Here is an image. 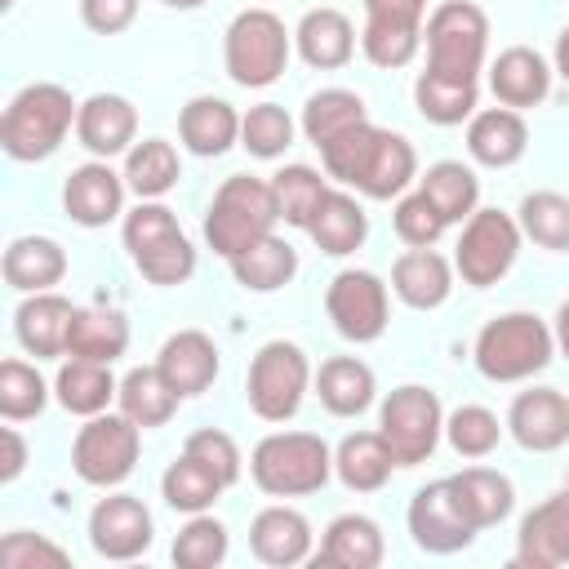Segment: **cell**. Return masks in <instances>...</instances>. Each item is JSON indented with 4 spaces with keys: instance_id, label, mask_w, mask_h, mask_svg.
I'll list each match as a JSON object with an SVG mask.
<instances>
[{
    "instance_id": "cell-54",
    "label": "cell",
    "mask_w": 569,
    "mask_h": 569,
    "mask_svg": "<svg viewBox=\"0 0 569 569\" xmlns=\"http://www.w3.org/2000/svg\"><path fill=\"white\" fill-rule=\"evenodd\" d=\"M0 440H4V467H0V480L13 485V480L22 476V467H27V440H22L18 427H0Z\"/></svg>"
},
{
    "instance_id": "cell-42",
    "label": "cell",
    "mask_w": 569,
    "mask_h": 569,
    "mask_svg": "<svg viewBox=\"0 0 569 569\" xmlns=\"http://www.w3.org/2000/svg\"><path fill=\"white\" fill-rule=\"evenodd\" d=\"M365 120H369V107H365V98L356 89H320V93L307 98L298 124H302L307 142L320 151L329 138H338V133H347V129H356Z\"/></svg>"
},
{
    "instance_id": "cell-21",
    "label": "cell",
    "mask_w": 569,
    "mask_h": 569,
    "mask_svg": "<svg viewBox=\"0 0 569 569\" xmlns=\"http://www.w3.org/2000/svg\"><path fill=\"white\" fill-rule=\"evenodd\" d=\"M551 76H556V67L529 44H511L489 62V89L511 111H529V107L547 102Z\"/></svg>"
},
{
    "instance_id": "cell-38",
    "label": "cell",
    "mask_w": 569,
    "mask_h": 569,
    "mask_svg": "<svg viewBox=\"0 0 569 569\" xmlns=\"http://www.w3.org/2000/svg\"><path fill=\"white\" fill-rule=\"evenodd\" d=\"M418 191L436 204V213L453 227V222H467L476 209H480V178L471 164L462 160H436L422 178H418Z\"/></svg>"
},
{
    "instance_id": "cell-49",
    "label": "cell",
    "mask_w": 569,
    "mask_h": 569,
    "mask_svg": "<svg viewBox=\"0 0 569 569\" xmlns=\"http://www.w3.org/2000/svg\"><path fill=\"white\" fill-rule=\"evenodd\" d=\"M44 405H49V382L40 378V369L27 360H13V356L0 360V413H4V422L36 418Z\"/></svg>"
},
{
    "instance_id": "cell-22",
    "label": "cell",
    "mask_w": 569,
    "mask_h": 569,
    "mask_svg": "<svg viewBox=\"0 0 569 569\" xmlns=\"http://www.w3.org/2000/svg\"><path fill=\"white\" fill-rule=\"evenodd\" d=\"M156 369L164 373V382H169L182 400H191V396H200V391L213 387L222 360H218V347H213L209 333H200V329H178V333H169V338L160 342Z\"/></svg>"
},
{
    "instance_id": "cell-23",
    "label": "cell",
    "mask_w": 569,
    "mask_h": 569,
    "mask_svg": "<svg viewBox=\"0 0 569 569\" xmlns=\"http://www.w3.org/2000/svg\"><path fill=\"white\" fill-rule=\"evenodd\" d=\"M249 551L262 560V565H276V569H293L311 556V520L298 511V507H284V502H271L262 507L253 520H249Z\"/></svg>"
},
{
    "instance_id": "cell-47",
    "label": "cell",
    "mask_w": 569,
    "mask_h": 569,
    "mask_svg": "<svg viewBox=\"0 0 569 569\" xmlns=\"http://www.w3.org/2000/svg\"><path fill=\"white\" fill-rule=\"evenodd\" d=\"M227 551H231L227 525L213 520L209 511H200V516H187V525L178 529L169 556H173L178 569H218L227 560Z\"/></svg>"
},
{
    "instance_id": "cell-57",
    "label": "cell",
    "mask_w": 569,
    "mask_h": 569,
    "mask_svg": "<svg viewBox=\"0 0 569 569\" xmlns=\"http://www.w3.org/2000/svg\"><path fill=\"white\" fill-rule=\"evenodd\" d=\"M551 67H556V76L569 84V27L556 36V53H551Z\"/></svg>"
},
{
    "instance_id": "cell-24",
    "label": "cell",
    "mask_w": 569,
    "mask_h": 569,
    "mask_svg": "<svg viewBox=\"0 0 569 569\" xmlns=\"http://www.w3.org/2000/svg\"><path fill=\"white\" fill-rule=\"evenodd\" d=\"M293 49H298V58L307 67L338 71V67H347L356 58V27H351V18L342 9H329V4L307 9L298 18V27H293Z\"/></svg>"
},
{
    "instance_id": "cell-52",
    "label": "cell",
    "mask_w": 569,
    "mask_h": 569,
    "mask_svg": "<svg viewBox=\"0 0 569 569\" xmlns=\"http://www.w3.org/2000/svg\"><path fill=\"white\" fill-rule=\"evenodd\" d=\"M0 565L9 569H31V565H71V556L49 542L44 533H27V529H13L0 538Z\"/></svg>"
},
{
    "instance_id": "cell-10",
    "label": "cell",
    "mask_w": 569,
    "mask_h": 569,
    "mask_svg": "<svg viewBox=\"0 0 569 569\" xmlns=\"http://www.w3.org/2000/svg\"><path fill=\"white\" fill-rule=\"evenodd\" d=\"M142 427L124 413H93L71 440V471L93 489H116L133 476Z\"/></svg>"
},
{
    "instance_id": "cell-36",
    "label": "cell",
    "mask_w": 569,
    "mask_h": 569,
    "mask_svg": "<svg viewBox=\"0 0 569 569\" xmlns=\"http://www.w3.org/2000/svg\"><path fill=\"white\" fill-rule=\"evenodd\" d=\"M182 178L178 147L164 138H142L124 151V187L138 200H164Z\"/></svg>"
},
{
    "instance_id": "cell-32",
    "label": "cell",
    "mask_w": 569,
    "mask_h": 569,
    "mask_svg": "<svg viewBox=\"0 0 569 569\" xmlns=\"http://www.w3.org/2000/svg\"><path fill=\"white\" fill-rule=\"evenodd\" d=\"M373 369L360 356H329L316 369V396L333 418H360L373 405Z\"/></svg>"
},
{
    "instance_id": "cell-27",
    "label": "cell",
    "mask_w": 569,
    "mask_h": 569,
    "mask_svg": "<svg viewBox=\"0 0 569 569\" xmlns=\"http://www.w3.org/2000/svg\"><path fill=\"white\" fill-rule=\"evenodd\" d=\"M178 142L191 156L213 160V156H222V151H231L240 142V111L227 98L200 93L178 111Z\"/></svg>"
},
{
    "instance_id": "cell-8",
    "label": "cell",
    "mask_w": 569,
    "mask_h": 569,
    "mask_svg": "<svg viewBox=\"0 0 569 569\" xmlns=\"http://www.w3.org/2000/svg\"><path fill=\"white\" fill-rule=\"evenodd\" d=\"M311 360L298 342L289 338H271L253 351L249 373H244V400L262 422H289L311 387Z\"/></svg>"
},
{
    "instance_id": "cell-53",
    "label": "cell",
    "mask_w": 569,
    "mask_h": 569,
    "mask_svg": "<svg viewBox=\"0 0 569 569\" xmlns=\"http://www.w3.org/2000/svg\"><path fill=\"white\" fill-rule=\"evenodd\" d=\"M138 18V0H80V22L98 36H120Z\"/></svg>"
},
{
    "instance_id": "cell-46",
    "label": "cell",
    "mask_w": 569,
    "mask_h": 569,
    "mask_svg": "<svg viewBox=\"0 0 569 569\" xmlns=\"http://www.w3.org/2000/svg\"><path fill=\"white\" fill-rule=\"evenodd\" d=\"M271 191H276V204H280V222L307 231L329 187L311 164H284V169L271 173Z\"/></svg>"
},
{
    "instance_id": "cell-35",
    "label": "cell",
    "mask_w": 569,
    "mask_h": 569,
    "mask_svg": "<svg viewBox=\"0 0 569 569\" xmlns=\"http://www.w3.org/2000/svg\"><path fill=\"white\" fill-rule=\"evenodd\" d=\"M413 107L427 124L453 129L480 111V84L476 80H449V76H436L422 67L413 80Z\"/></svg>"
},
{
    "instance_id": "cell-18",
    "label": "cell",
    "mask_w": 569,
    "mask_h": 569,
    "mask_svg": "<svg viewBox=\"0 0 569 569\" xmlns=\"http://www.w3.org/2000/svg\"><path fill=\"white\" fill-rule=\"evenodd\" d=\"M516 565H525V569H560V565H569V485L520 516Z\"/></svg>"
},
{
    "instance_id": "cell-31",
    "label": "cell",
    "mask_w": 569,
    "mask_h": 569,
    "mask_svg": "<svg viewBox=\"0 0 569 569\" xmlns=\"http://www.w3.org/2000/svg\"><path fill=\"white\" fill-rule=\"evenodd\" d=\"M120 382L111 378V365L102 360H84V356H71L58 365V378H53V400L76 413V418H93V413H107V405L116 400Z\"/></svg>"
},
{
    "instance_id": "cell-45",
    "label": "cell",
    "mask_w": 569,
    "mask_h": 569,
    "mask_svg": "<svg viewBox=\"0 0 569 569\" xmlns=\"http://www.w3.org/2000/svg\"><path fill=\"white\" fill-rule=\"evenodd\" d=\"M293 133H298V124L280 102H253L240 116V147L258 160H280L293 147Z\"/></svg>"
},
{
    "instance_id": "cell-56",
    "label": "cell",
    "mask_w": 569,
    "mask_h": 569,
    "mask_svg": "<svg viewBox=\"0 0 569 569\" xmlns=\"http://www.w3.org/2000/svg\"><path fill=\"white\" fill-rule=\"evenodd\" d=\"M551 333H556V351L569 360V298L560 302V311H556V325H551Z\"/></svg>"
},
{
    "instance_id": "cell-50",
    "label": "cell",
    "mask_w": 569,
    "mask_h": 569,
    "mask_svg": "<svg viewBox=\"0 0 569 569\" xmlns=\"http://www.w3.org/2000/svg\"><path fill=\"white\" fill-rule=\"evenodd\" d=\"M391 227L396 236L409 244V249H427L445 236V218L436 213V204L422 196V191H409V196H396V209H391Z\"/></svg>"
},
{
    "instance_id": "cell-11",
    "label": "cell",
    "mask_w": 569,
    "mask_h": 569,
    "mask_svg": "<svg viewBox=\"0 0 569 569\" xmlns=\"http://www.w3.org/2000/svg\"><path fill=\"white\" fill-rule=\"evenodd\" d=\"M520 222L502 209H476L467 222H462V236L453 244V271L462 276V284L471 289H489L498 284L511 267H516V253H520Z\"/></svg>"
},
{
    "instance_id": "cell-15",
    "label": "cell",
    "mask_w": 569,
    "mask_h": 569,
    "mask_svg": "<svg viewBox=\"0 0 569 569\" xmlns=\"http://www.w3.org/2000/svg\"><path fill=\"white\" fill-rule=\"evenodd\" d=\"M124 173H116L107 160H84L62 182V209L76 227L98 231L124 213Z\"/></svg>"
},
{
    "instance_id": "cell-3",
    "label": "cell",
    "mask_w": 569,
    "mask_h": 569,
    "mask_svg": "<svg viewBox=\"0 0 569 569\" xmlns=\"http://www.w3.org/2000/svg\"><path fill=\"white\" fill-rule=\"evenodd\" d=\"M280 222V204L271 191V178H253V173H231L204 213V244L218 258H236L240 249H249L253 240L271 236Z\"/></svg>"
},
{
    "instance_id": "cell-51",
    "label": "cell",
    "mask_w": 569,
    "mask_h": 569,
    "mask_svg": "<svg viewBox=\"0 0 569 569\" xmlns=\"http://www.w3.org/2000/svg\"><path fill=\"white\" fill-rule=\"evenodd\" d=\"M182 449L196 453L204 467H213V471L227 480V489H231V485L240 480V471H244V458H240L236 440H231L227 431H218V427H200V431H191Z\"/></svg>"
},
{
    "instance_id": "cell-43",
    "label": "cell",
    "mask_w": 569,
    "mask_h": 569,
    "mask_svg": "<svg viewBox=\"0 0 569 569\" xmlns=\"http://www.w3.org/2000/svg\"><path fill=\"white\" fill-rule=\"evenodd\" d=\"M422 49V22H400V18H365L360 27V53L382 67V71H400L418 58Z\"/></svg>"
},
{
    "instance_id": "cell-20",
    "label": "cell",
    "mask_w": 569,
    "mask_h": 569,
    "mask_svg": "<svg viewBox=\"0 0 569 569\" xmlns=\"http://www.w3.org/2000/svg\"><path fill=\"white\" fill-rule=\"evenodd\" d=\"M71 320H76V307H71L62 293L44 289V293H27V298L18 302V311H13V333H18V342H22L27 356H36V360H58V356H67Z\"/></svg>"
},
{
    "instance_id": "cell-30",
    "label": "cell",
    "mask_w": 569,
    "mask_h": 569,
    "mask_svg": "<svg viewBox=\"0 0 569 569\" xmlns=\"http://www.w3.org/2000/svg\"><path fill=\"white\" fill-rule=\"evenodd\" d=\"M307 236L316 240V249L320 253H329V258H347V253H356L360 244H365V236H369V213H365V204L351 196V191H325V200H320V209H316V218H311V227H307Z\"/></svg>"
},
{
    "instance_id": "cell-41",
    "label": "cell",
    "mask_w": 569,
    "mask_h": 569,
    "mask_svg": "<svg viewBox=\"0 0 569 569\" xmlns=\"http://www.w3.org/2000/svg\"><path fill=\"white\" fill-rule=\"evenodd\" d=\"M458 489V502L467 507V516L476 520V529L502 525L516 507V485L511 476H502L498 467H462L458 476H449Z\"/></svg>"
},
{
    "instance_id": "cell-37",
    "label": "cell",
    "mask_w": 569,
    "mask_h": 569,
    "mask_svg": "<svg viewBox=\"0 0 569 569\" xmlns=\"http://www.w3.org/2000/svg\"><path fill=\"white\" fill-rule=\"evenodd\" d=\"M222 493H227V480H222L213 467H204L196 453H187V449H182V453L164 467V476H160V498H164L173 511H182V516L209 511Z\"/></svg>"
},
{
    "instance_id": "cell-58",
    "label": "cell",
    "mask_w": 569,
    "mask_h": 569,
    "mask_svg": "<svg viewBox=\"0 0 569 569\" xmlns=\"http://www.w3.org/2000/svg\"><path fill=\"white\" fill-rule=\"evenodd\" d=\"M160 4H169V9H200L204 0H160Z\"/></svg>"
},
{
    "instance_id": "cell-39",
    "label": "cell",
    "mask_w": 569,
    "mask_h": 569,
    "mask_svg": "<svg viewBox=\"0 0 569 569\" xmlns=\"http://www.w3.org/2000/svg\"><path fill=\"white\" fill-rule=\"evenodd\" d=\"M178 400H182V396L164 382V373H160L156 365H138V369H129V373L120 378V391H116L120 413H124V418H133L142 431L164 427V422L173 418Z\"/></svg>"
},
{
    "instance_id": "cell-7",
    "label": "cell",
    "mask_w": 569,
    "mask_h": 569,
    "mask_svg": "<svg viewBox=\"0 0 569 569\" xmlns=\"http://www.w3.org/2000/svg\"><path fill=\"white\" fill-rule=\"evenodd\" d=\"M427 71L449 80H480L489 53V18L471 0H440L422 27Z\"/></svg>"
},
{
    "instance_id": "cell-29",
    "label": "cell",
    "mask_w": 569,
    "mask_h": 569,
    "mask_svg": "<svg viewBox=\"0 0 569 569\" xmlns=\"http://www.w3.org/2000/svg\"><path fill=\"white\" fill-rule=\"evenodd\" d=\"M4 284L18 293H44L67 276V249L53 236H18L4 249Z\"/></svg>"
},
{
    "instance_id": "cell-33",
    "label": "cell",
    "mask_w": 569,
    "mask_h": 569,
    "mask_svg": "<svg viewBox=\"0 0 569 569\" xmlns=\"http://www.w3.org/2000/svg\"><path fill=\"white\" fill-rule=\"evenodd\" d=\"M396 471V458L382 440V431H351L333 449V476L351 493H378Z\"/></svg>"
},
{
    "instance_id": "cell-4",
    "label": "cell",
    "mask_w": 569,
    "mask_h": 569,
    "mask_svg": "<svg viewBox=\"0 0 569 569\" xmlns=\"http://www.w3.org/2000/svg\"><path fill=\"white\" fill-rule=\"evenodd\" d=\"M556 356V333L542 316L533 311H502L493 316L471 347L476 369L489 382H525L533 373H542Z\"/></svg>"
},
{
    "instance_id": "cell-48",
    "label": "cell",
    "mask_w": 569,
    "mask_h": 569,
    "mask_svg": "<svg viewBox=\"0 0 569 569\" xmlns=\"http://www.w3.org/2000/svg\"><path fill=\"white\" fill-rule=\"evenodd\" d=\"M502 431H507V422H498V413L485 405H458L445 418V440L458 458H489L498 449Z\"/></svg>"
},
{
    "instance_id": "cell-14",
    "label": "cell",
    "mask_w": 569,
    "mask_h": 569,
    "mask_svg": "<svg viewBox=\"0 0 569 569\" xmlns=\"http://www.w3.org/2000/svg\"><path fill=\"white\" fill-rule=\"evenodd\" d=\"M156 542V520L151 511L142 507V498L133 493H107L93 502L89 511V547L102 556V560H138L147 556Z\"/></svg>"
},
{
    "instance_id": "cell-6",
    "label": "cell",
    "mask_w": 569,
    "mask_h": 569,
    "mask_svg": "<svg viewBox=\"0 0 569 569\" xmlns=\"http://www.w3.org/2000/svg\"><path fill=\"white\" fill-rule=\"evenodd\" d=\"M293 53V31L262 4L240 9L222 36V67L240 89H267L284 76Z\"/></svg>"
},
{
    "instance_id": "cell-17",
    "label": "cell",
    "mask_w": 569,
    "mask_h": 569,
    "mask_svg": "<svg viewBox=\"0 0 569 569\" xmlns=\"http://www.w3.org/2000/svg\"><path fill=\"white\" fill-rule=\"evenodd\" d=\"M418 173V151L405 133H391V129H378L369 133L365 142V156L356 164V178L351 187L369 200H391V196H405V187L413 182Z\"/></svg>"
},
{
    "instance_id": "cell-34",
    "label": "cell",
    "mask_w": 569,
    "mask_h": 569,
    "mask_svg": "<svg viewBox=\"0 0 569 569\" xmlns=\"http://www.w3.org/2000/svg\"><path fill=\"white\" fill-rule=\"evenodd\" d=\"M231 276L249 293H276L298 276V249L271 231L231 258Z\"/></svg>"
},
{
    "instance_id": "cell-2",
    "label": "cell",
    "mask_w": 569,
    "mask_h": 569,
    "mask_svg": "<svg viewBox=\"0 0 569 569\" xmlns=\"http://www.w3.org/2000/svg\"><path fill=\"white\" fill-rule=\"evenodd\" d=\"M333 476V449L316 431H271L249 453V480L267 498L320 493Z\"/></svg>"
},
{
    "instance_id": "cell-25",
    "label": "cell",
    "mask_w": 569,
    "mask_h": 569,
    "mask_svg": "<svg viewBox=\"0 0 569 569\" xmlns=\"http://www.w3.org/2000/svg\"><path fill=\"white\" fill-rule=\"evenodd\" d=\"M529 151V124L511 107H485L467 120V156L485 169H511Z\"/></svg>"
},
{
    "instance_id": "cell-55",
    "label": "cell",
    "mask_w": 569,
    "mask_h": 569,
    "mask_svg": "<svg viewBox=\"0 0 569 569\" xmlns=\"http://www.w3.org/2000/svg\"><path fill=\"white\" fill-rule=\"evenodd\" d=\"M427 0H365V18H400V22H422Z\"/></svg>"
},
{
    "instance_id": "cell-1",
    "label": "cell",
    "mask_w": 569,
    "mask_h": 569,
    "mask_svg": "<svg viewBox=\"0 0 569 569\" xmlns=\"http://www.w3.org/2000/svg\"><path fill=\"white\" fill-rule=\"evenodd\" d=\"M76 111H80V102L62 84H53V80L22 84L9 98L4 116H0V147H4V156L22 160V164L49 160L62 147V138L76 129Z\"/></svg>"
},
{
    "instance_id": "cell-44",
    "label": "cell",
    "mask_w": 569,
    "mask_h": 569,
    "mask_svg": "<svg viewBox=\"0 0 569 569\" xmlns=\"http://www.w3.org/2000/svg\"><path fill=\"white\" fill-rule=\"evenodd\" d=\"M516 222L538 249L547 253L569 249V196L565 191H529L516 209Z\"/></svg>"
},
{
    "instance_id": "cell-26",
    "label": "cell",
    "mask_w": 569,
    "mask_h": 569,
    "mask_svg": "<svg viewBox=\"0 0 569 569\" xmlns=\"http://www.w3.org/2000/svg\"><path fill=\"white\" fill-rule=\"evenodd\" d=\"M391 293L413 311H436L453 293V262L445 253H436L431 244L427 249H405L391 262Z\"/></svg>"
},
{
    "instance_id": "cell-5",
    "label": "cell",
    "mask_w": 569,
    "mask_h": 569,
    "mask_svg": "<svg viewBox=\"0 0 569 569\" xmlns=\"http://www.w3.org/2000/svg\"><path fill=\"white\" fill-rule=\"evenodd\" d=\"M124 249H129V262L138 267L142 280L160 284V289H173V284H187L191 271H196V244L187 240V231L178 227L173 209L160 204V200H138V209L124 213Z\"/></svg>"
},
{
    "instance_id": "cell-28",
    "label": "cell",
    "mask_w": 569,
    "mask_h": 569,
    "mask_svg": "<svg viewBox=\"0 0 569 569\" xmlns=\"http://www.w3.org/2000/svg\"><path fill=\"white\" fill-rule=\"evenodd\" d=\"M387 556V538L378 529L373 516L365 511H342L325 525V538H320V551L316 560L320 565H338V569H378Z\"/></svg>"
},
{
    "instance_id": "cell-16",
    "label": "cell",
    "mask_w": 569,
    "mask_h": 569,
    "mask_svg": "<svg viewBox=\"0 0 569 569\" xmlns=\"http://www.w3.org/2000/svg\"><path fill=\"white\" fill-rule=\"evenodd\" d=\"M507 431L529 453H556L569 445V396L556 387H529L507 409Z\"/></svg>"
},
{
    "instance_id": "cell-13",
    "label": "cell",
    "mask_w": 569,
    "mask_h": 569,
    "mask_svg": "<svg viewBox=\"0 0 569 569\" xmlns=\"http://www.w3.org/2000/svg\"><path fill=\"white\" fill-rule=\"evenodd\" d=\"M325 311L347 342H378L391 320V298H387L382 276H373L365 267H347L329 280Z\"/></svg>"
},
{
    "instance_id": "cell-19",
    "label": "cell",
    "mask_w": 569,
    "mask_h": 569,
    "mask_svg": "<svg viewBox=\"0 0 569 569\" xmlns=\"http://www.w3.org/2000/svg\"><path fill=\"white\" fill-rule=\"evenodd\" d=\"M76 138L93 160L124 156L138 138V107L120 93H93L76 111Z\"/></svg>"
},
{
    "instance_id": "cell-9",
    "label": "cell",
    "mask_w": 569,
    "mask_h": 569,
    "mask_svg": "<svg viewBox=\"0 0 569 569\" xmlns=\"http://www.w3.org/2000/svg\"><path fill=\"white\" fill-rule=\"evenodd\" d=\"M378 431L396 458V467H418L436 453L440 436H445V409L440 396L422 382H405L396 391H387L382 409H378Z\"/></svg>"
},
{
    "instance_id": "cell-59",
    "label": "cell",
    "mask_w": 569,
    "mask_h": 569,
    "mask_svg": "<svg viewBox=\"0 0 569 569\" xmlns=\"http://www.w3.org/2000/svg\"><path fill=\"white\" fill-rule=\"evenodd\" d=\"M565 485H569V471H565Z\"/></svg>"
},
{
    "instance_id": "cell-40",
    "label": "cell",
    "mask_w": 569,
    "mask_h": 569,
    "mask_svg": "<svg viewBox=\"0 0 569 569\" xmlns=\"http://www.w3.org/2000/svg\"><path fill=\"white\" fill-rule=\"evenodd\" d=\"M124 351H129V320L116 307H76L67 356H84V360L111 365Z\"/></svg>"
},
{
    "instance_id": "cell-12",
    "label": "cell",
    "mask_w": 569,
    "mask_h": 569,
    "mask_svg": "<svg viewBox=\"0 0 569 569\" xmlns=\"http://www.w3.org/2000/svg\"><path fill=\"white\" fill-rule=\"evenodd\" d=\"M405 525H409V538L418 551L427 556H453V551H467L476 542V520L467 516V507L458 502V489L453 480H431L422 485L413 498H409V511H405Z\"/></svg>"
}]
</instances>
